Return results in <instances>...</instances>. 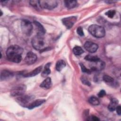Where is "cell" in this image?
I'll return each mask as SVG.
<instances>
[{
  "label": "cell",
  "mask_w": 121,
  "mask_h": 121,
  "mask_svg": "<svg viewBox=\"0 0 121 121\" xmlns=\"http://www.w3.org/2000/svg\"><path fill=\"white\" fill-rule=\"evenodd\" d=\"M23 49L17 45H11L7 50L6 55L8 59L15 63H19L22 59Z\"/></svg>",
  "instance_id": "1"
},
{
  "label": "cell",
  "mask_w": 121,
  "mask_h": 121,
  "mask_svg": "<svg viewBox=\"0 0 121 121\" xmlns=\"http://www.w3.org/2000/svg\"><path fill=\"white\" fill-rule=\"evenodd\" d=\"M32 44L36 50L42 51L46 48V43L43 36L37 35L32 39Z\"/></svg>",
  "instance_id": "2"
},
{
  "label": "cell",
  "mask_w": 121,
  "mask_h": 121,
  "mask_svg": "<svg viewBox=\"0 0 121 121\" xmlns=\"http://www.w3.org/2000/svg\"><path fill=\"white\" fill-rule=\"evenodd\" d=\"M88 31L93 36L96 38H102L105 34V30L103 26L94 24L89 26Z\"/></svg>",
  "instance_id": "3"
},
{
  "label": "cell",
  "mask_w": 121,
  "mask_h": 121,
  "mask_svg": "<svg viewBox=\"0 0 121 121\" xmlns=\"http://www.w3.org/2000/svg\"><path fill=\"white\" fill-rule=\"evenodd\" d=\"M34 98V97L32 95H23L18 96L17 98V101L21 106L28 107L29 104L33 101Z\"/></svg>",
  "instance_id": "4"
},
{
  "label": "cell",
  "mask_w": 121,
  "mask_h": 121,
  "mask_svg": "<svg viewBox=\"0 0 121 121\" xmlns=\"http://www.w3.org/2000/svg\"><path fill=\"white\" fill-rule=\"evenodd\" d=\"M21 28L23 33L26 35H31L33 30V26L30 21L26 19L22 20L21 22Z\"/></svg>",
  "instance_id": "5"
},
{
  "label": "cell",
  "mask_w": 121,
  "mask_h": 121,
  "mask_svg": "<svg viewBox=\"0 0 121 121\" xmlns=\"http://www.w3.org/2000/svg\"><path fill=\"white\" fill-rule=\"evenodd\" d=\"M39 3L40 8L47 9H52L57 6V2L55 0H41Z\"/></svg>",
  "instance_id": "6"
},
{
  "label": "cell",
  "mask_w": 121,
  "mask_h": 121,
  "mask_svg": "<svg viewBox=\"0 0 121 121\" xmlns=\"http://www.w3.org/2000/svg\"><path fill=\"white\" fill-rule=\"evenodd\" d=\"M26 87L25 85L20 84L14 87L11 91V95L12 96H19L24 94Z\"/></svg>",
  "instance_id": "7"
},
{
  "label": "cell",
  "mask_w": 121,
  "mask_h": 121,
  "mask_svg": "<svg viewBox=\"0 0 121 121\" xmlns=\"http://www.w3.org/2000/svg\"><path fill=\"white\" fill-rule=\"evenodd\" d=\"M77 21V17L75 16H71L63 18L62 22L63 25L68 28H71Z\"/></svg>",
  "instance_id": "8"
},
{
  "label": "cell",
  "mask_w": 121,
  "mask_h": 121,
  "mask_svg": "<svg viewBox=\"0 0 121 121\" xmlns=\"http://www.w3.org/2000/svg\"><path fill=\"white\" fill-rule=\"evenodd\" d=\"M85 49L89 52L93 53L95 52L98 49V45L97 44L90 41L86 42L84 44Z\"/></svg>",
  "instance_id": "9"
},
{
  "label": "cell",
  "mask_w": 121,
  "mask_h": 121,
  "mask_svg": "<svg viewBox=\"0 0 121 121\" xmlns=\"http://www.w3.org/2000/svg\"><path fill=\"white\" fill-rule=\"evenodd\" d=\"M37 60L36 55L32 52H28L25 58V60L26 63L28 65H31L34 63Z\"/></svg>",
  "instance_id": "10"
},
{
  "label": "cell",
  "mask_w": 121,
  "mask_h": 121,
  "mask_svg": "<svg viewBox=\"0 0 121 121\" xmlns=\"http://www.w3.org/2000/svg\"><path fill=\"white\" fill-rule=\"evenodd\" d=\"M13 76V73L7 70H3L0 74L1 80H5L11 78Z\"/></svg>",
  "instance_id": "11"
},
{
  "label": "cell",
  "mask_w": 121,
  "mask_h": 121,
  "mask_svg": "<svg viewBox=\"0 0 121 121\" xmlns=\"http://www.w3.org/2000/svg\"><path fill=\"white\" fill-rule=\"evenodd\" d=\"M34 23L36 29L37 31V35L43 36V35L45 33V30L44 29L43 26L39 22L36 21H35L34 22Z\"/></svg>",
  "instance_id": "12"
},
{
  "label": "cell",
  "mask_w": 121,
  "mask_h": 121,
  "mask_svg": "<svg viewBox=\"0 0 121 121\" xmlns=\"http://www.w3.org/2000/svg\"><path fill=\"white\" fill-rule=\"evenodd\" d=\"M95 63V65L93 66L91 69L92 70H95V71H98L103 69L104 67H105V64L104 62L101 61L100 60L97 62H94Z\"/></svg>",
  "instance_id": "13"
},
{
  "label": "cell",
  "mask_w": 121,
  "mask_h": 121,
  "mask_svg": "<svg viewBox=\"0 0 121 121\" xmlns=\"http://www.w3.org/2000/svg\"><path fill=\"white\" fill-rule=\"evenodd\" d=\"M45 100L44 99H37L35 101H33L28 106V108L29 109H32L34 108H35L37 106H40L43 103H44Z\"/></svg>",
  "instance_id": "14"
},
{
  "label": "cell",
  "mask_w": 121,
  "mask_h": 121,
  "mask_svg": "<svg viewBox=\"0 0 121 121\" xmlns=\"http://www.w3.org/2000/svg\"><path fill=\"white\" fill-rule=\"evenodd\" d=\"M118 105V100L115 98H113L111 100L110 103L108 105V108L109 111L112 112L116 109Z\"/></svg>",
  "instance_id": "15"
},
{
  "label": "cell",
  "mask_w": 121,
  "mask_h": 121,
  "mask_svg": "<svg viewBox=\"0 0 121 121\" xmlns=\"http://www.w3.org/2000/svg\"><path fill=\"white\" fill-rule=\"evenodd\" d=\"M52 85L51 79L50 78L48 77L45 78L40 84V86L41 87L44 89H49Z\"/></svg>",
  "instance_id": "16"
},
{
  "label": "cell",
  "mask_w": 121,
  "mask_h": 121,
  "mask_svg": "<svg viewBox=\"0 0 121 121\" xmlns=\"http://www.w3.org/2000/svg\"><path fill=\"white\" fill-rule=\"evenodd\" d=\"M42 69V66H40L37 68H36L34 70H32L31 72L28 73L26 74H25L24 76L25 77H32L36 76V75L38 74Z\"/></svg>",
  "instance_id": "17"
},
{
  "label": "cell",
  "mask_w": 121,
  "mask_h": 121,
  "mask_svg": "<svg viewBox=\"0 0 121 121\" xmlns=\"http://www.w3.org/2000/svg\"><path fill=\"white\" fill-rule=\"evenodd\" d=\"M65 6L68 9H71L76 7L78 4L77 1L76 0H65L64 1Z\"/></svg>",
  "instance_id": "18"
},
{
  "label": "cell",
  "mask_w": 121,
  "mask_h": 121,
  "mask_svg": "<svg viewBox=\"0 0 121 121\" xmlns=\"http://www.w3.org/2000/svg\"><path fill=\"white\" fill-rule=\"evenodd\" d=\"M66 62L63 60H58L56 64V69L57 71H61L65 66Z\"/></svg>",
  "instance_id": "19"
},
{
  "label": "cell",
  "mask_w": 121,
  "mask_h": 121,
  "mask_svg": "<svg viewBox=\"0 0 121 121\" xmlns=\"http://www.w3.org/2000/svg\"><path fill=\"white\" fill-rule=\"evenodd\" d=\"M85 59L87 61H91L92 62H95L99 61L100 60L98 57L97 56H94V55H86Z\"/></svg>",
  "instance_id": "20"
},
{
  "label": "cell",
  "mask_w": 121,
  "mask_h": 121,
  "mask_svg": "<svg viewBox=\"0 0 121 121\" xmlns=\"http://www.w3.org/2000/svg\"><path fill=\"white\" fill-rule=\"evenodd\" d=\"M51 66V63H48L46 64L44 67V69L42 73V76L43 77H45L47 76L51 73V70L50 69V67Z\"/></svg>",
  "instance_id": "21"
},
{
  "label": "cell",
  "mask_w": 121,
  "mask_h": 121,
  "mask_svg": "<svg viewBox=\"0 0 121 121\" xmlns=\"http://www.w3.org/2000/svg\"><path fill=\"white\" fill-rule=\"evenodd\" d=\"M73 52L76 55H80L84 52V51L81 47L76 46L73 48Z\"/></svg>",
  "instance_id": "22"
},
{
  "label": "cell",
  "mask_w": 121,
  "mask_h": 121,
  "mask_svg": "<svg viewBox=\"0 0 121 121\" xmlns=\"http://www.w3.org/2000/svg\"><path fill=\"white\" fill-rule=\"evenodd\" d=\"M88 102L90 104L93 105H97L99 104V100L95 96H91L88 99Z\"/></svg>",
  "instance_id": "23"
},
{
  "label": "cell",
  "mask_w": 121,
  "mask_h": 121,
  "mask_svg": "<svg viewBox=\"0 0 121 121\" xmlns=\"http://www.w3.org/2000/svg\"><path fill=\"white\" fill-rule=\"evenodd\" d=\"M103 79L106 83H112L114 81V79L112 78L107 75H104L103 77Z\"/></svg>",
  "instance_id": "24"
},
{
  "label": "cell",
  "mask_w": 121,
  "mask_h": 121,
  "mask_svg": "<svg viewBox=\"0 0 121 121\" xmlns=\"http://www.w3.org/2000/svg\"><path fill=\"white\" fill-rule=\"evenodd\" d=\"M80 66L81 70L83 72L86 73H87V74H90L91 73V70L87 69L83 64L80 63Z\"/></svg>",
  "instance_id": "25"
},
{
  "label": "cell",
  "mask_w": 121,
  "mask_h": 121,
  "mask_svg": "<svg viewBox=\"0 0 121 121\" xmlns=\"http://www.w3.org/2000/svg\"><path fill=\"white\" fill-rule=\"evenodd\" d=\"M115 11L114 10H110L105 13V15L110 18H112L115 14Z\"/></svg>",
  "instance_id": "26"
},
{
  "label": "cell",
  "mask_w": 121,
  "mask_h": 121,
  "mask_svg": "<svg viewBox=\"0 0 121 121\" xmlns=\"http://www.w3.org/2000/svg\"><path fill=\"white\" fill-rule=\"evenodd\" d=\"M30 4L35 8H38L40 7L39 3V1L38 0H31L30 1Z\"/></svg>",
  "instance_id": "27"
},
{
  "label": "cell",
  "mask_w": 121,
  "mask_h": 121,
  "mask_svg": "<svg viewBox=\"0 0 121 121\" xmlns=\"http://www.w3.org/2000/svg\"><path fill=\"white\" fill-rule=\"evenodd\" d=\"M81 80L82 81V82L83 83V84L86 85H87V86H90L91 85L90 82L87 80V79H86V78L84 77H82L81 78Z\"/></svg>",
  "instance_id": "28"
},
{
  "label": "cell",
  "mask_w": 121,
  "mask_h": 121,
  "mask_svg": "<svg viewBox=\"0 0 121 121\" xmlns=\"http://www.w3.org/2000/svg\"><path fill=\"white\" fill-rule=\"evenodd\" d=\"M77 32L78 34L80 36H83L84 35V32L83 30V28L82 27L79 26L77 29Z\"/></svg>",
  "instance_id": "29"
},
{
  "label": "cell",
  "mask_w": 121,
  "mask_h": 121,
  "mask_svg": "<svg viewBox=\"0 0 121 121\" xmlns=\"http://www.w3.org/2000/svg\"><path fill=\"white\" fill-rule=\"evenodd\" d=\"M106 95V92L104 90H101L98 94V96L99 97H102Z\"/></svg>",
  "instance_id": "30"
},
{
  "label": "cell",
  "mask_w": 121,
  "mask_h": 121,
  "mask_svg": "<svg viewBox=\"0 0 121 121\" xmlns=\"http://www.w3.org/2000/svg\"><path fill=\"white\" fill-rule=\"evenodd\" d=\"M116 112L117 113L118 115H121V106L120 105H118L117 106V107L116 108Z\"/></svg>",
  "instance_id": "31"
},
{
  "label": "cell",
  "mask_w": 121,
  "mask_h": 121,
  "mask_svg": "<svg viewBox=\"0 0 121 121\" xmlns=\"http://www.w3.org/2000/svg\"><path fill=\"white\" fill-rule=\"evenodd\" d=\"M92 120V121H98V120H99V119L98 118H97V117L95 116H91V117H90V119L89 120Z\"/></svg>",
  "instance_id": "32"
}]
</instances>
